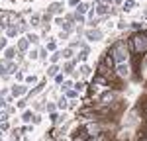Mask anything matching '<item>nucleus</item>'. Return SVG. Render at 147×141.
<instances>
[{
	"label": "nucleus",
	"instance_id": "f03ea898",
	"mask_svg": "<svg viewBox=\"0 0 147 141\" xmlns=\"http://www.w3.org/2000/svg\"><path fill=\"white\" fill-rule=\"evenodd\" d=\"M26 92V86H14V88H12V94H14V96H20V94H24Z\"/></svg>",
	"mask_w": 147,
	"mask_h": 141
},
{
	"label": "nucleus",
	"instance_id": "0eeeda50",
	"mask_svg": "<svg viewBox=\"0 0 147 141\" xmlns=\"http://www.w3.org/2000/svg\"><path fill=\"white\" fill-rule=\"evenodd\" d=\"M32 117H34V114H32V112H26V114H24V120H26V122H30Z\"/></svg>",
	"mask_w": 147,
	"mask_h": 141
},
{
	"label": "nucleus",
	"instance_id": "39448f33",
	"mask_svg": "<svg viewBox=\"0 0 147 141\" xmlns=\"http://www.w3.org/2000/svg\"><path fill=\"white\" fill-rule=\"evenodd\" d=\"M6 34L10 35V37H14V35L18 34V30H16V28H8V30H6Z\"/></svg>",
	"mask_w": 147,
	"mask_h": 141
},
{
	"label": "nucleus",
	"instance_id": "2eb2a0df",
	"mask_svg": "<svg viewBox=\"0 0 147 141\" xmlns=\"http://www.w3.org/2000/svg\"><path fill=\"white\" fill-rule=\"evenodd\" d=\"M106 8H108V6H104V4H102L100 8H98V14H104V12H106Z\"/></svg>",
	"mask_w": 147,
	"mask_h": 141
},
{
	"label": "nucleus",
	"instance_id": "4468645a",
	"mask_svg": "<svg viewBox=\"0 0 147 141\" xmlns=\"http://www.w3.org/2000/svg\"><path fill=\"white\" fill-rule=\"evenodd\" d=\"M4 47H6V39H4V37H0V49H4Z\"/></svg>",
	"mask_w": 147,
	"mask_h": 141
},
{
	"label": "nucleus",
	"instance_id": "1a4fd4ad",
	"mask_svg": "<svg viewBox=\"0 0 147 141\" xmlns=\"http://www.w3.org/2000/svg\"><path fill=\"white\" fill-rule=\"evenodd\" d=\"M59 10H61V6H59V4H53V6L49 8V12H59Z\"/></svg>",
	"mask_w": 147,
	"mask_h": 141
},
{
	"label": "nucleus",
	"instance_id": "7ed1b4c3",
	"mask_svg": "<svg viewBox=\"0 0 147 141\" xmlns=\"http://www.w3.org/2000/svg\"><path fill=\"white\" fill-rule=\"evenodd\" d=\"M14 55H16V49H6V59H8V61L14 59Z\"/></svg>",
	"mask_w": 147,
	"mask_h": 141
},
{
	"label": "nucleus",
	"instance_id": "9b49d317",
	"mask_svg": "<svg viewBox=\"0 0 147 141\" xmlns=\"http://www.w3.org/2000/svg\"><path fill=\"white\" fill-rule=\"evenodd\" d=\"M124 8H125V10H131V8H134V2H131V0H129V2H125Z\"/></svg>",
	"mask_w": 147,
	"mask_h": 141
},
{
	"label": "nucleus",
	"instance_id": "ddd939ff",
	"mask_svg": "<svg viewBox=\"0 0 147 141\" xmlns=\"http://www.w3.org/2000/svg\"><path fill=\"white\" fill-rule=\"evenodd\" d=\"M57 70H59V69H57V67H51V69H49V75L53 77V75H57Z\"/></svg>",
	"mask_w": 147,
	"mask_h": 141
},
{
	"label": "nucleus",
	"instance_id": "9d476101",
	"mask_svg": "<svg viewBox=\"0 0 147 141\" xmlns=\"http://www.w3.org/2000/svg\"><path fill=\"white\" fill-rule=\"evenodd\" d=\"M28 41H30V43H35V41H37V35H28Z\"/></svg>",
	"mask_w": 147,
	"mask_h": 141
},
{
	"label": "nucleus",
	"instance_id": "f8f14e48",
	"mask_svg": "<svg viewBox=\"0 0 147 141\" xmlns=\"http://www.w3.org/2000/svg\"><path fill=\"white\" fill-rule=\"evenodd\" d=\"M71 53H73V51H71V49H65V51H63V57H71Z\"/></svg>",
	"mask_w": 147,
	"mask_h": 141
},
{
	"label": "nucleus",
	"instance_id": "f257e3e1",
	"mask_svg": "<svg viewBox=\"0 0 147 141\" xmlns=\"http://www.w3.org/2000/svg\"><path fill=\"white\" fill-rule=\"evenodd\" d=\"M108 53L114 57L116 63H125V61H129V57H131V53H129V49H127L125 39H118V41L110 47V51H108Z\"/></svg>",
	"mask_w": 147,
	"mask_h": 141
},
{
	"label": "nucleus",
	"instance_id": "20e7f679",
	"mask_svg": "<svg viewBox=\"0 0 147 141\" xmlns=\"http://www.w3.org/2000/svg\"><path fill=\"white\" fill-rule=\"evenodd\" d=\"M100 32H88V37H90V39H100Z\"/></svg>",
	"mask_w": 147,
	"mask_h": 141
},
{
	"label": "nucleus",
	"instance_id": "6e6552de",
	"mask_svg": "<svg viewBox=\"0 0 147 141\" xmlns=\"http://www.w3.org/2000/svg\"><path fill=\"white\" fill-rule=\"evenodd\" d=\"M86 8H88L86 4H80V6H79V14H84V12H86Z\"/></svg>",
	"mask_w": 147,
	"mask_h": 141
},
{
	"label": "nucleus",
	"instance_id": "423d86ee",
	"mask_svg": "<svg viewBox=\"0 0 147 141\" xmlns=\"http://www.w3.org/2000/svg\"><path fill=\"white\" fill-rule=\"evenodd\" d=\"M59 108H67V98H59Z\"/></svg>",
	"mask_w": 147,
	"mask_h": 141
},
{
	"label": "nucleus",
	"instance_id": "dca6fc26",
	"mask_svg": "<svg viewBox=\"0 0 147 141\" xmlns=\"http://www.w3.org/2000/svg\"><path fill=\"white\" fill-rule=\"evenodd\" d=\"M0 141H2V139H0Z\"/></svg>",
	"mask_w": 147,
	"mask_h": 141
}]
</instances>
